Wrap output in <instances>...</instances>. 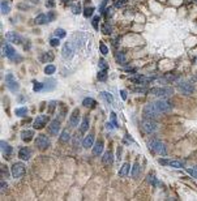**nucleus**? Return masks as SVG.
<instances>
[{
    "mask_svg": "<svg viewBox=\"0 0 197 201\" xmlns=\"http://www.w3.org/2000/svg\"><path fill=\"white\" fill-rule=\"evenodd\" d=\"M81 35L80 34H74L72 38L69 39L68 42L64 43L63 46V50H62V55L65 57V59H71L73 56V52L81 46V39H80Z\"/></svg>",
    "mask_w": 197,
    "mask_h": 201,
    "instance_id": "f257e3e1",
    "label": "nucleus"
},
{
    "mask_svg": "<svg viewBox=\"0 0 197 201\" xmlns=\"http://www.w3.org/2000/svg\"><path fill=\"white\" fill-rule=\"evenodd\" d=\"M148 146H149V149L155 154H162V156H164V154L167 153L166 146H164V144L161 141V140H157V138L150 140L148 142Z\"/></svg>",
    "mask_w": 197,
    "mask_h": 201,
    "instance_id": "f03ea898",
    "label": "nucleus"
},
{
    "mask_svg": "<svg viewBox=\"0 0 197 201\" xmlns=\"http://www.w3.org/2000/svg\"><path fill=\"white\" fill-rule=\"evenodd\" d=\"M3 52H4V55L8 57L9 60H12V62H15V63L21 62V60H22V57L17 55L16 50L13 48L9 43H7V42H3Z\"/></svg>",
    "mask_w": 197,
    "mask_h": 201,
    "instance_id": "7ed1b4c3",
    "label": "nucleus"
},
{
    "mask_svg": "<svg viewBox=\"0 0 197 201\" xmlns=\"http://www.w3.org/2000/svg\"><path fill=\"white\" fill-rule=\"evenodd\" d=\"M149 94H152L154 97H170L174 94V89L168 88V86H163V88H153L149 90Z\"/></svg>",
    "mask_w": 197,
    "mask_h": 201,
    "instance_id": "20e7f679",
    "label": "nucleus"
},
{
    "mask_svg": "<svg viewBox=\"0 0 197 201\" xmlns=\"http://www.w3.org/2000/svg\"><path fill=\"white\" fill-rule=\"evenodd\" d=\"M142 114H144V119H155L157 116H159L161 112L158 111V109L155 107L154 103H148V105L144 107Z\"/></svg>",
    "mask_w": 197,
    "mask_h": 201,
    "instance_id": "39448f33",
    "label": "nucleus"
},
{
    "mask_svg": "<svg viewBox=\"0 0 197 201\" xmlns=\"http://www.w3.org/2000/svg\"><path fill=\"white\" fill-rule=\"evenodd\" d=\"M26 174V166L21 162H16L12 166V176L15 179H20Z\"/></svg>",
    "mask_w": 197,
    "mask_h": 201,
    "instance_id": "423d86ee",
    "label": "nucleus"
},
{
    "mask_svg": "<svg viewBox=\"0 0 197 201\" xmlns=\"http://www.w3.org/2000/svg\"><path fill=\"white\" fill-rule=\"evenodd\" d=\"M50 145H51V140L48 138V136H46V135H39V136H37V138H35V146H37L39 150H46V149H48Z\"/></svg>",
    "mask_w": 197,
    "mask_h": 201,
    "instance_id": "0eeeda50",
    "label": "nucleus"
},
{
    "mask_svg": "<svg viewBox=\"0 0 197 201\" xmlns=\"http://www.w3.org/2000/svg\"><path fill=\"white\" fill-rule=\"evenodd\" d=\"M154 105H155V107L158 109V111L161 114L162 112H170V111L174 109V105L168 99H159V100H157Z\"/></svg>",
    "mask_w": 197,
    "mask_h": 201,
    "instance_id": "6e6552de",
    "label": "nucleus"
},
{
    "mask_svg": "<svg viewBox=\"0 0 197 201\" xmlns=\"http://www.w3.org/2000/svg\"><path fill=\"white\" fill-rule=\"evenodd\" d=\"M142 129L146 133L152 135L158 129V123H155L154 119H144V121H142Z\"/></svg>",
    "mask_w": 197,
    "mask_h": 201,
    "instance_id": "1a4fd4ad",
    "label": "nucleus"
},
{
    "mask_svg": "<svg viewBox=\"0 0 197 201\" xmlns=\"http://www.w3.org/2000/svg\"><path fill=\"white\" fill-rule=\"evenodd\" d=\"M5 82H7V88H8L10 92H13V93L19 92V89H20V84L17 82V80L15 78V76H13V73H8V74H7V77H5Z\"/></svg>",
    "mask_w": 197,
    "mask_h": 201,
    "instance_id": "9d476101",
    "label": "nucleus"
},
{
    "mask_svg": "<svg viewBox=\"0 0 197 201\" xmlns=\"http://www.w3.org/2000/svg\"><path fill=\"white\" fill-rule=\"evenodd\" d=\"M178 90L184 95H191L195 92V86L191 82H179L178 84Z\"/></svg>",
    "mask_w": 197,
    "mask_h": 201,
    "instance_id": "9b49d317",
    "label": "nucleus"
},
{
    "mask_svg": "<svg viewBox=\"0 0 197 201\" xmlns=\"http://www.w3.org/2000/svg\"><path fill=\"white\" fill-rule=\"evenodd\" d=\"M129 80L138 85H148L153 81V77H148V76H144V74H133V76L129 77Z\"/></svg>",
    "mask_w": 197,
    "mask_h": 201,
    "instance_id": "f8f14e48",
    "label": "nucleus"
},
{
    "mask_svg": "<svg viewBox=\"0 0 197 201\" xmlns=\"http://www.w3.org/2000/svg\"><path fill=\"white\" fill-rule=\"evenodd\" d=\"M158 162L163 166H170V167H174V168H181L184 167V162L183 161H179V159H163V158H159Z\"/></svg>",
    "mask_w": 197,
    "mask_h": 201,
    "instance_id": "ddd939ff",
    "label": "nucleus"
},
{
    "mask_svg": "<svg viewBox=\"0 0 197 201\" xmlns=\"http://www.w3.org/2000/svg\"><path fill=\"white\" fill-rule=\"evenodd\" d=\"M48 120H50V118L47 116V115H39V116H37V118H35V120H34V124H33L34 129L43 128L45 125L48 123Z\"/></svg>",
    "mask_w": 197,
    "mask_h": 201,
    "instance_id": "4468645a",
    "label": "nucleus"
},
{
    "mask_svg": "<svg viewBox=\"0 0 197 201\" xmlns=\"http://www.w3.org/2000/svg\"><path fill=\"white\" fill-rule=\"evenodd\" d=\"M5 38L8 39L9 42L15 43V45H22V38H21L20 34H17L16 31H8L5 34Z\"/></svg>",
    "mask_w": 197,
    "mask_h": 201,
    "instance_id": "2eb2a0df",
    "label": "nucleus"
},
{
    "mask_svg": "<svg viewBox=\"0 0 197 201\" xmlns=\"http://www.w3.org/2000/svg\"><path fill=\"white\" fill-rule=\"evenodd\" d=\"M59 131H60V121L58 119H54L51 120V123L48 124V132L51 135L54 136H56L59 133Z\"/></svg>",
    "mask_w": 197,
    "mask_h": 201,
    "instance_id": "dca6fc26",
    "label": "nucleus"
},
{
    "mask_svg": "<svg viewBox=\"0 0 197 201\" xmlns=\"http://www.w3.org/2000/svg\"><path fill=\"white\" fill-rule=\"evenodd\" d=\"M1 152H3V156H4V158L8 159V158H10V156H12L13 148L7 141H1Z\"/></svg>",
    "mask_w": 197,
    "mask_h": 201,
    "instance_id": "f3484780",
    "label": "nucleus"
},
{
    "mask_svg": "<svg viewBox=\"0 0 197 201\" xmlns=\"http://www.w3.org/2000/svg\"><path fill=\"white\" fill-rule=\"evenodd\" d=\"M19 157H20V159H22V161H29L31 157V150L28 148V146H24V148H21L19 150Z\"/></svg>",
    "mask_w": 197,
    "mask_h": 201,
    "instance_id": "a211bd4d",
    "label": "nucleus"
},
{
    "mask_svg": "<svg viewBox=\"0 0 197 201\" xmlns=\"http://www.w3.org/2000/svg\"><path fill=\"white\" fill-rule=\"evenodd\" d=\"M78 123H80V111H78V109H76L69 118V125L71 127H77Z\"/></svg>",
    "mask_w": 197,
    "mask_h": 201,
    "instance_id": "6ab92c4d",
    "label": "nucleus"
},
{
    "mask_svg": "<svg viewBox=\"0 0 197 201\" xmlns=\"http://www.w3.org/2000/svg\"><path fill=\"white\" fill-rule=\"evenodd\" d=\"M34 137V131L33 129H25V131L21 132V140L24 142H30Z\"/></svg>",
    "mask_w": 197,
    "mask_h": 201,
    "instance_id": "aec40b11",
    "label": "nucleus"
},
{
    "mask_svg": "<svg viewBox=\"0 0 197 201\" xmlns=\"http://www.w3.org/2000/svg\"><path fill=\"white\" fill-rule=\"evenodd\" d=\"M102 162L106 165V166H111V165L114 163V154L111 150H107V152L103 154L102 157Z\"/></svg>",
    "mask_w": 197,
    "mask_h": 201,
    "instance_id": "412c9836",
    "label": "nucleus"
},
{
    "mask_svg": "<svg viewBox=\"0 0 197 201\" xmlns=\"http://www.w3.org/2000/svg\"><path fill=\"white\" fill-rule=\"evenodd\" d=\"M93 144H94V132L89 133L86 137L84 138V141H82V146L89 149V148H91V146H93Z\"/></svg>",
    "mask_w": 197,
    "mask_h": 201,
    "instance_id": "4be33fe9",
    "label": "nucleus"
},
{
    "mask_svg": "<svg viewBox=\"0 0 197 201\" xmlns=\"http://www.w3.org/2000/svg\"><path fill=\"white\" fill-rule=\"evenodd\" d=\"M102 152H103V141L102 140H98L93 145V153H94V156H101Z\"/></svg>",
    "mask_w": 197,
    "mask_h": 201,
    "instance_id": "5701e85b",
    "label": "nucleus"
},
{
    "mask_svg": "<svg viewBox=\"0 0 197 201\" xmlns=\"http://www.w3.org/2000/svg\"><path fill=\"white\" fill-rule=\"evenodd\" d=\"M88 129H89V118L85 116L84 119H82L81 124H80V129H78V132H80L81 135H84V133H86Z\"/></svg>",
    "mask_w": 197,
    "mask_h": 201,
    "instance_id": "b1692460",
    "label": "nucleus"
},
{
    "mask_svg": "<svg viewBox=\"0 0 197 201\" xmlns=\"http://www.w3.org/2000/svg\"><path fill=\"white\" fill-rule=\"evenodd\" d=\"M39 60L42 63H51L54 60V54L52 52H43V55L39 56Z\"/></svg>",
    "mask_w": 197,
    "mask_h": 201,
    "instance_id": "393cba45",
    "label": "nucleus"
},
{
    "mask_svg": "<svg viewBox=\"0 0 197 201\" xmlns=\"http://www.w3.org/2000/svg\"><path fill=\"white\" fill-rule=\"evenodd\" d=\"M115 60L119 64H121V66H123V64H125L127 63V59H125V54L123 52V51H117V52H115Z\"/></svg>",
    "mask_w": 197,
    "mask_h": 201,
    "instance_id": "a878e982",
    "label": "nucleus"
},
{
    "mask_svg": "<svg viewBox=\"0 0 197 201\" xmlns=\"http://www.w3.org/2000/svg\"><path fill=\"white\" fill-rule=\"evenodd\" d=\"M55 86H56V81L54 80V78H47V80L45 81V90L46 92H50V90H54L55 89Z\"/></svg>",
    "mask_w": 197,
    "mask_h": 201,
    "instance_id": "bb28decb",
    "label": "nucleus"
},
{
    "mask_svg": "<svg viewBox=\"0 0 197 201\" xmlns=\"http://www.w3.org/2000/svg\"><path fill=\"white\" fill-rule=\"evenodd\" d=\"M71 136H72V135L69 133V131L64 129V131L62 132V135H60V137H59V141L63 142V144H65V142H68L71 140Z\"/></svg>",
    "mask_w": 197,
    "mask_h": 201,
    "instance_id": "cd10ccee",
    "label": "nucleus"
},
{
    "mask_svg": "<svg viewBox=\"0 0 197 201\" xmlns=\"http://www.w3.org/2000/svg\"><path fill=\"white\" fill-rule=\"evenodd\" d=\"M35 24L37 25H43V24H46L48 21V17H47V14H45V13H41L39 16H37L35 17Z\"/></svg>",
    "mask_w": 197,
    "mask_h": 201,
    "instance_id": "c85d7f7f",
    "label": "nucleus"
},
{
    "mask_svg": "<svg viewBox=\"0 0 197 201\" xmlns=\"http://www.w3.org/2000/svg\"><path fill=\"white\" fill-rule=\"evenodd\" d=\"M128 172H129V163H128V162H124L123 166H121V168H120V171H119L120 178H125V176L128 175Z\"/></svg>",
    "mask_w": 197,
    "mask_h": 201,
    "instance_id": "c756f323",
    "label": "nucleus"
},
{
    "mask_svg": "<svg viewBox=\"0 0 197 201\" xmlns=\"http://www.w3.org/2000/svg\"><path fill=\"white\" fill-rule=\"evenodd\" d=\"M110 118H111V123H107L109 128H117V127H119V124H117V119H116V114L111 112Z\"/></svg>",
    "mask_w": 197,
    "mask_h": 201,
    "instance_id": "7c9ffc66",
    "label": "nucleus"
},
{
    "mask_svg": "<svg viewBox=\"0 0 197 201\" xmlns=\"http://www.w3.org/2000/svg\"><path fill=\"white\" fill-rule=\"evenodd\" d=\"M179 78L178 74H166V76H163L162 78H161V81H163V82H172V81H176Z\"/></svg>",
    "mask_w": 197,
    "mask_h": 201,
    "instance_id": "2f4dec72",
    "label": "nucleus"
},
{
    "mask_svg": "<svg viewBox=\"0 0 197 201\" xmlns=\"http://www.w3.org/2000/svg\"><path fill=\"white\" fill-rule=\"evenodd\" d=\"M10 10V4L7 0H1V13L3 14H8Z\"/></svg>",
    "mask_w": 197,
    "mask_h": 201,
    "instance_id": "473e14b6",
    "label": "nucleus"
},
{
    "mask_svg": "<svg viewBox=\"0 0 197 201\" xmlns=\"http://www.w3.org/2000/svg\"><path fill=\"white\" fill-rule=\"evenodd\" d=\"M82 105L88 107V109H93V107H95V100L93 98H85L82 100Z\"/></svg>",
    "mask_w": 197,
    "mask_h": 201,
    "instance_id": "72a5a7b5",
    "label": "nucleus"
},
{
    "mask_svg": "<svg viewBox=\"0 0 197 201\" xmlns=\"http://www.w3.org/2000/svg\"><path fill=\"white\" fill-rule=\"evenodd\" d=\"M132 176H133V179H137L140 176V166H138L137 162H136L133 165V167H132Z\"/></svg>",
    "mask_w": 197,
    "mask_h": 201,
    "instance_id": "f704fd0d",
    "label": "nucleus"
},
{
    "mask_svg": "<svg viewBox=\"0 0 197 201\" xmlns=\"http://www.w3.org/2000/svg\"><path fill=\"white\" fill-rule=\"evenodd\" d=\"M55 71H56V67L54 66V64H48V66H46L45 67V73L46 74H52V73H55Z\"/></svg>",
    "mask_w": 197,
    "mask_h": 201,
    "instance_id": "c9c22d12",
    "label": "nucleus"
},
{
    "mask_svg": "<svg viewBox=\"0 0 197 201\" xmlns=\"http://www.w3.org/2000/svg\"><path fill=\"white\" fill-rule=\"evenodd\" d=\"M101 97H102V98H105L109 103H114V97L111 95L109 92H102L101 93Z\"/></svg>",
    "mask_w": 197,
    "mask_h": 201,
    "instance_id": "e433bc0d",
    "label": "nucleus"
},
{
    "mask_svg": "<svg viewBox=\"0 0 197 201\" xmlns=\"http://www.w3.org/2000/svg\"><path fill=\"white\" fill-rule=\"evenodd\" d=\"M93 13H94V7H86V8L84 9V16L86 17V19L91 17Z\"/></svg>",
    "mask_w": 197,
    "mask_h": 201,
    "instance_id": "4c0bfd02",
    "label": "nucleus"
},
{
    "mask_svg": "<svg viewBox=\"0 0 197 201\" xmlns=\"http://www.w3.org/2000/svg\"><path fill=\"white\" fill-rule=\"evenodd\" d=\"M15 114L17 115V116H26L28 109H26V107H20V109H17V110L15 111Z\"/></svg>",
    "mask_w": 197,
    "mask_h": 201,
    "instance_id": "58836bf2",
    "label": "nucleus"
},
{
    "mask_svg": "<svg viewBox=\"0 0 197 201\" xmlns=\"http://www.w3.org/2000/svg\"><path fill=\"white\" fill-rule=\"evenodd\" d=\"M34 92H41V90H45V84L42 82H37L34 81V88H33Z\"/></svg>",
    "mask_w": 197,
    "mask_h": 201,
    "instance_id": "ea45409f",
    "label": "nucleus"
},
{
    "mask_svg": "<svg viewBox=\"0 0 197 201\" xmlns=\"http://www.w3.org/2000/svg\"><path fill=\"white\" fill-rule=\"evenodd\" d=\"M97 77H98L99 81H106V80H107V71H106V69H102V71L98 73V76H97Z\"/></svg>",
    "mask_w": 197,
    "mask_h": 201,
    "instance_id": "a19ab883",
    "label": "nucleus"
},
{
    "mask_svg": "<svg viewBox=\"0 0 197 201\" xmlns=\"http://www.w3.org/2000/svg\"><path fill=\"white\" fill-rule=\"evenodd\" d=\"M132 90L136 92V93H142V94H145V93H149V90L145 88H138V86H132Z\"/></svg>",
    "mask_w": 197,
    "mask_h": 201,
    "instance_id": "79ce46f5",
    "label": "nucleus"
},
{
    "mask_svg": "<svg viewBox=\"0 0 197 201\" xmlns=\"http://www.w3.org/2000/svg\"><path fill=\"white\" fill-rule=\"evenodd\" d=\"M55 35L58 38H64L67 35V33H65V30H64V29H60L59 28V29H56V30H55Z\"/></svg>",
    "mask_w": 197,
    "mask_h": 201,
    "instance_id": "37998d69",
    "label": "nucleus"
},
{
    "mask_svg": "<svg viewBox=\"0 0 197 201\" xmlns=\"http://www.w3.org/2000/svg\"><path fill=\"white\" fill-rule=\"evenodd\" d=\"M111 31H112V28H111L110 24H105L102 26V33L105 34H111Z\"/></svg>",
    "mask_w": 197,
    "mask_h": 201,
    "instance_id": "c03bdc74",
    "label": "nucleus"
},
{
    "mask_svg": "<svg viewBox=\"0 0 197 201\" xmlns=\"http://www.w3.org/2000/svg\"><path fill=\"white\" fill-rule=\"evenodd\" d=\"M1 178H9V171L8 168H7L5 165H1Z\"/></svg>",
    "mask_w": 197,
    "mask_h": 201,
    "instance_id": "a18cd8bd",
    "label": "nucleus"
},
{
    "mask_svg": "<svg viewBox=\"0 0 197 201\" xmlns=\"http://www.w3.org/2000/svg\"><path fill=\"white\" fill-rule=\"evenodd\" d=\"M98 66H99V68H101V69H106V71H107V68H109V64H107V62H106L105 59H101V60H99Z\"/></svg>",
    "mask_w": 197,
    "mask_h": 201,
    "instance_id": "49530a36",
    "label": "nucleus"
},
{
    "mask_svg": "<svg viewBox=\"0 0 197 201\" xmlns=\"http://www.w3.org/2000/svg\"><path fill=\"white\" fill-rule=\"evenodd\" d=\"M187 172H188V174H191L193 178H197V166L192 167V168H187Z\"/></svg>",
    "mask_w": 197,
    "mask_h": 201,
    "instance_id": "de8ad7c7",
    "label": "nucleus"
},
{
    "mask_svg": "<svg viewBox=\"0 0 197 201\" xmlns=\"http://www.w3.org/2000/svg\"><path fill=\"white\" fill-rule=\"evenodd\" d=\"M99 50H101L102 55H107V54H109V48H107V46L103 45V43H101V46H99Z\"/></svg>",
    "mask_w": 197,
    "mask_h": 201,
    "instance_id": "09e8293b",
    "label": "nucleus"
},
{
    "mask_svg": "<svg viewBox=\"0 0 197 201\" xmlns=\"http://www.w3.org/2000/svg\"><path fill=\"white\" fill-rule=\"evenodd\" d=\"M98 21H99V17L98 16H94L93 17V21H91V25L94 26L95 30H98Z\"/></svg>",
    "mask_w": 197,
    "mask_h": 201,
    "instance_id": "8fccbe9b",
    "label": "nucleus"
},
{
    "mask_svg": "<svg viewBox=\"0 0 197 201\" xmlns=\"http://www.w3.org/2000/svg\"><path fill=\"white\" fill-rule=\"evenodd\" d=\"M72 10H73L74 14H80V13H81V5H80V4L73 5V7H72Z\"/></svg>",
    "mask_w": 197,
    "mask_h": 201,
    "instance_id": "3c124183",
    "label": "nucleus"
},
{
    "mask_svg": "<svg viewBox=\"0 0 197 201\" xmlns=\"http://www.w3.org/2000/svg\"><path fill=\"white\" fill-rule=\"evenodd\" d=\"M50 45L54 46V47H56V46H59L60 45V41H59V38H52V39H50Z\"/></svg>",
    "mask_w": 197,
    "mask_h": 201,
    "instance_id": "603ef678",
    "label": "nucleus"
},
{
    "mask_svg": "<svg viewBox=\"0 0 197 201\" xmlns=\"http://www.w3.org/2000/svg\"><path fill=\"white\" fill-rule=\"evenodd\" d=\"M112 12H114V8L112 7H110V8H107L105 12H103V14H105V16L107 17V19H109V17H111V14H112Z\"/></svg>",
    "mask_w": 197,
    "mask_h": 201,
    "instance_id": "864d4df0",
    "label": "nucleus"
},
{
    "mask_svg": "<svg viewBox=\"0 0 197 201\" xmlns=\"http://www.w3.org/2000/svg\"><path fill=\"white\" fill-rule=\"evenodd\" d=\"M55 107H56V102H55V100H52V102H50V103H48V111H50L51 114L54 112Z\"/></svg>",
    "mask_w": 197,
    "mask_h": 201,
    "instance_id": "5fc2aeb1",
    "label": "nucleus"
},
{
    "mask_svg": "<svg viewBox=\"0 0 197 201\" xmlns=\"http://www.w3.org/2000/svg\"><path fill=\"white\" fill-rule=\"evenodd\" d=\"M106 4H107V0H103L102 4H101V7H99V10H101V13H102V14H103V12L106 10Z\"/></svg>",
    "mask_w": 197,
    "mask_h": 201,
    "instance_id": "6e6d98bb",
    "label": "nucleus"
},
{
    "mask_svg": "<svg viewBox=\"0 0 197 201\" xmlns=\"http://www.w3.org/2000/svg\"><path fill=\"white\" fill-rule=\"evenodd\" d=\"M124 0H116V1H115V7H116V8H120V7H123L124 5Z\"/></svg>",
    "mask_w": 197,
    "mask_h": 201,
    "instance_id": "4d7b16f0",
    "label": "nucleus"
},
{
    "mask_svg": "<svg viewBox=\"0 0 197 201\" xmlns=\"http://www.w3.org/2000/svg\"><path fill=\"white\" fill-rule=\"evenodd\" d=\"M47 17H48V21H52L54 19H55V13L50 10V12H48V14H47Z\"/></svg>",
    "mask_w": 197,
    "mask_h": 201,
    "instance_id": "13d9d810",
    "label": "nucleus"
},
{
    "mask_svg": "<svg viewBox=\"0 0 197 201\" xmlns=\"http://www.w3.org/2000/svg\"><path fill=\"white\" fill-rule=\"evenodd\" d=\"M120 97H121V99H123V100H125V99H127V92L120 90Z\"/></svg>",
    "mask_w": 197,
    "mask_h": 201,
    "instance_id": "bf43d9fd",
    "label": "nucleus"
},
{
    "mask_svg": "<svg viewBox=\"0 0 197 201\" xmlns=\"http://www.w3.org/2000/svg\"><path fill=\"white\" fill-rule=\"evenodd\" d=\"M7 187H8V184H7L4 180H1V192H4V191H5Z\"/></svg>",
    "mask_w": 197,
    "mask_h": 201,
    "instance_id": "052dcab7",
    "label": "nucleus"
},
{
    "mask_svg": "<svg viewBox=\"0 0 197 201\" xmlns=\"http://www.w3.org/2000/svg\"><path fill=\"white\" fill-rule=\"evenodd\" d=\"M46 5H47L48 8H50V7H54V5H55V3H54L52 0H51V1H47V4H46Z\"/></svg>",
    "mask_w": 197,
    "mask_h": 201,
    "instance_id": "680f3d73",
    "label": "nucleus"
},
{
    "mask_svg": "<svg viewBox=\"0 0 197 201\" xmlns=\"http://www.w3.org/2000/svg\"><path fill=\"white\" fill-rule=\"evenodd\" d=\"M120 152H121V148H119V149H117V159H119V158H120Z\"/></svg>",
    "mask_w": 197,
    "mask_h": 201,
    "instance_id": "e2e57ef3",
    "label": "nucleus"
},
{
    "mask_svg": "<svg viewBox=\"0 0 197 201\" xmlns=\"http://www.w3.org/2000/svg\"><path fill=\"white\" fill-rule=\"evenodd\" d=\"M196 1H197V0H196Z\"/></svg>",
    "mask_w": 197,
    "mask_h": 201,
    "instance_id": "0e129e2a",
    "label": "nucleus"
}]
</instances>
